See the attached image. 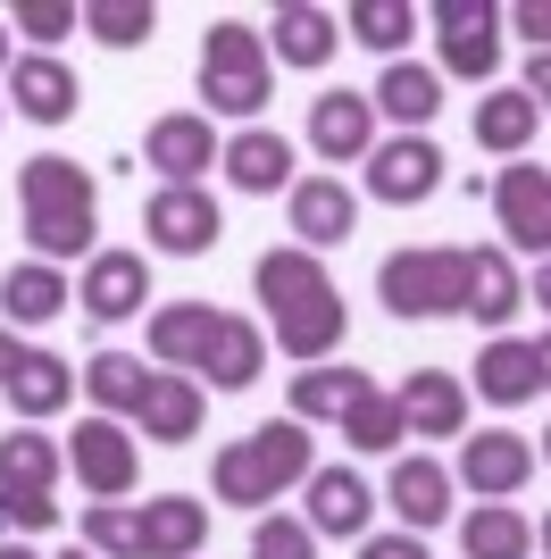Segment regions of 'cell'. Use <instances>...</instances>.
Wrapping results in <instances>:
<instances>
[{
  "instance_id": "cell-38",
  "label": "cell",
  "mask_w": 551,
  "mask_h": 559,
  "mask_svg": "<svg viewBox=\"0 0 551 559\" xmlns=\"http://www.w3.org/2000/svg\"><path fill=\"white\" fill-rule=\"evenodd\" d=\"M401 435H410V426H401L392 393H367L360 409L343 418V443H351V451H401Z\"/></svg>"
},
{
  "instance_id": "cell-20",
  "label": "cell",
  "mask_w": 551,
  "mask_h": 559,
  "mask_svg": "<svg viewBox=\"0 0 551 559\" xmlns=\"http://www.w3.org/2000/svg\"><path fill=\"white\" fill-rule=\"evenodd\" d=\"M392 409H401L410 435H468V384L452 368H410L401 393H392Z\"/></svg>"
},
{
  "instance_id": "cell-40",
  "label": "cell",
  "mask_w": 551,
  "mask_h": 559,
  "mask_svg": "<svg viewBox=\"0 0 551 559\" xmlns=\"http://www.w3.org/2000/svg\"><path fill=\"white\" fill-rule=\"evenodd\" d=\"M251 559H318V535H309V518H259L251 526Z\"/></svg>"
},
{
  "instance_id": "cell-47",
  "label": "cell",
  "mask_w": 551,
  "mask_h": 559,
  "mask_svg": "<svg viewBox=\"0 0 551 559\" xmlns=\"http://www.w3.org/2000/svg\"><path fill=\"white\" fill-rule=\"evenodd\" d=\"M527 301L551 309V259H535V276H527Z\"/></svg>"
},
{
  "instance_id": "cell-32",
  "label": "cell",
  "mask_w": 551,
  "mask_h": 559,
  "mask_svg": "<svg viewBox=\"0 0 551 559\" xmlns=\"http://www.w3.org/2000/svg\"><path fill=\"white\" fill-rule=\"evenodd\" d=\"M68 401H75V368L59 350H25V368L9 376V409H17L25 426H43V418H59Z\"/></svg>"
},
{
  "instance_id": "cell-21",
  "label": "cell",
  "mask_w": 551,
  "mask_h": 559,
  "mask_svg": "<svg viewBox=\"0 0 551 559\" xmlns=\"http://www.w3.org/2000/svg\"><path fill=\"white\" fill-rule=\"evenodd\" d=\"M209 334H218V309H209V301H160L151 318H142L151 359H160V368H176V376H201Z\"/></svg>"
},
{
  "instance_id": "cell-26",
  "label": "cell",
  "mask_w": 551,
  "mask_h": 559,
  "mask_svg": "<svg viewBox=\"0 0 551 559\" xmlns=\"http://www.w3.org/2000/svg\"><path fill=\"white\" fill-rule=\"evenodd\" d=\"M309 535H367V518H376V492H367V476H351V467H318L309 476Z\"/></svg>"
},
{
  "instance_id": "cell-7",
  "label": "cell",
  "mask_w": 551,
  "mask_h": 559,
  "mask_svg": "<svg viewBox=\"0 0 551 559\" xmlns=\"http://www.w3.org/2000/svg\"><path fill=\"white\" fill-rule=\"evenodd\" d=\"M68 467H75V485L92 492V501H126L134 492V476H142V451H134V435L117 418H75V435H68Z\"/></svg>"
},
{
  "instance_id": "cell-18",
  "label": "cell",
  "mask_w": 551,
  "mask_h": 559,
  "mask_svg": "<svg viewBox=\"0 0 551 559\" xmlns=\"http://www.w3.org/2000/svg\"><path fill=\"white\" fill-rule=\"evenodd\" d=\"M218 167H226V185L234 192H293V142L276 134V126H243V134H226V151H218Z\"/></svg>"
},
{
  "instance_id": "cell-14",
  "label": "cell",
  "mask_w": 551,
  "mask_h": 559,
  "mask_svg": "<svg viewBox=\"0 0 551 559\" xmlns=\"http://www.w3.org/2000/svg\"><path fill=\"white\" fill-rule=\"evenodd\" d=\"M218 151H226V142H218V126H209V109H167L160 126L142 134V159L160 167L167 185H201L209 167H218Z\"/></svg>"
},
{
  "instance_id": "cell-34",
  "label": "cell",
  "mask_w": 551,
  "mask_h": 559,
  "mask_svg": "<svg viewBox=\"0 0 551 559\" xmlns=\"http://www.w3.org/2000/svg\"><path fill=\"white\" fill-rule=\"evenodd\" d=\"M84 393H92L101 418H134L142 393H151V368H142L134 350H92L84 359Z\"/></svg>"
},
{
  "instance_id": "cell-43",
  "label": "cell",
  "mask_w": 551,
  "mask_h": 559,
  "mask_svg": "<svg viewBox=\"0 0 551 559\" xmlns=\"http://www.w3.org/2000/svg\"><path fill=\"white\" fill-rule=\"evenodd\" d=\"M509 34H527L535 50H551V0H527V9H502Z\"/></svg>"
},
{
  "instance_id": "cell-41",
  "label": "cell",
  "mask_w": 551,
  "mask_h": 559,
  "mask_svg": "<svg viewBox=\"0 0 551 559\" xmlns=\"http://www.w3.org/2000/svg\"><path fill=\"white\" fill-rule=\"evenodd\" d=\"M17 34H34V43H59V34H75V25H84V9H75V0H17Z\"/></svg>"
},
{
  "instance_id": "cell-35",
  "label": "cell",
  "mask_w": 551,
  "mask_h": 559,
  "mask_svg": "<svg viewBox=\"0 0 551 559\" xmlns=\"http://www.w3.org/2000/svg\"><path fill=\"white\" fill-rule=\"evenodd\" d=\"M418 25H426V17H418L410 0H351V9H343V34L367 43V50H385V68L401 59V43H410Z\"/></svg>"
},
{
  "instance_id": "cell-50",
  "label": "cell",
  "mask_w": 551,
  "mask_h": 559,
  "mask_svg": "<svg viewBox=\"0 0 551 559\" xmlns=\"http://www.w3.org/2000/svg\"><path fill=\"white\" fill-rule=\"evenodd\" d=\"M0 68H17V59H9V25H0Z\"/></svg>"
},
{
  "instance_id": "cell-6",
  "label": "cell",
  "mask_w": 551,
  "mask_h": 559,
  "mask_svg": "<svg viewBox=\"0 0 551 559\" xmlns=\"http://www.w3.org/2000/svg\"><path fill=\"white\" fill-rule=\"evenodd\" d=\"M426 25H435L443 75H459V84H484V93H493V75H502V9H493V0H435V9H426Z\"/></svg>"
},
{
  "instance_id": "cell-16",
  "label": "cell",
  "mask_w": 551,
  "mask_h": 559,
  "mask_svg": "<svg viewBox=\"0 0 551 559\" xmlns=\"http://www.w3.org/2000/svg\"><path fill=\"white\" fill-rule=\"evenodd\" d=\"M452 467L443 460H426V451H401L392 460V476H385V501H392V518H401V535H426V526H443L452 518Z\"/></svg>"
},
{
  "instance_id": "cell-19",
  "label": "cell",
  "mask_w": 551,
  "mask_h": 559,
  "mask_svg": "<svg viewBox=\"0 0 551 559\" xmlns=\"http://www.w3.org/2000/svg\"><path fill=\"white\" fill-rule=\"evenodd\" d=\"M259 368H268V326L218 309V334H209V350H201V393H251Z\"/></svg>"
},
{
  "instance_id": "cell-30",
  "label": "cell",
  "mask_w": 551,
  "mask_h": 559,
  "mask_svg": "<svg viewBox=\"0 0 551 559\" xmlns=\"http://www.w3.org/2000/svg\"><path fill=\"white\" fill-rule=\"evenodd\" d=\"M75 301V284H68V267H50V259H25V267H9L0 276V309H9V326H50L59 309Z\"/></svg>"
},
{
  "instance_id": "cell-25",
  "label": "cell",
  "mask_w": 551,
  "mask_h": 559,
  "mask_svg": "<svg viewBox=\"0 0 551 559\" xmlns=\"http://www.w3.org/2000/svg\"><path fill=\"white\" fill-rule=\"evenodd\" d=\"M535 393H543V359H535V343L493 334V343L477 350V401H493V409H527Z\"/></svg>"
},
{
  "instance_id": "cell-11",
  "label": "cell",
  "mask_w": 551,
  "mask_h": 559,
  "mask_svg": "<svg viewBox=\"0 0 551 559\" xmlns=\"http://www.w3.org/2000/svg\"><path fill=\"white\" fill-rule=\"evenodd\" d=\"M75 301H84L92 326H126L151 301V259L142 251H92L84 276H75Z\"/></svg>"
},
{
  "instance_id": "cell-1",
  "label": "cell",
  "mask_w": 551,
  "mask_h": 559,
  "mask_svg": "<svg viewBox=\"0 0 551 559\" xmlns=\"http://www.w3.org/2000/svg\"><path fill=\"white\" fill-rule=\"evenodd\" d=\"M251 284H259V309H268V334H276V350H284V359H301V368H326V359L343 350L351 309H343V284L326 276V259H318V251H301V242H284V251H259Z\"/></svg>"
},
{
  "instance_id": "cell-51",
  "label": "cell",
  "mask_w": 551,
  "mask_h": 559,
  "mask_svg": "<svg viewBox=\"0 0 551 559\" xmlns=\"http://www.w3.org/2000/svg\"><path fill=\"white\" fill-rule=\"evenodd\" d=\"M543 559H551V510H543Z\"/></svg>"
},
{
  "instance_id": "cell-15",
  "label": "cell",
  "mask_w": 551,
  "mask_h": 559,
  "mask_svg": "<svg viewBox=\"0 0 551 559\" xmlns=\"http://www.w3.org/2000/svg\"><path fill=\"white\" fill-rule=\"evenodd\" d=\"M309 151H318L326 167H351V159H367L376 151V100L367 93H318L309 100Z\"/></svg>"
},
{
  "instance_id": "cell-12",
  "label": "cell",
  "mask_w": 551,
  "mask_h": 559,
  "mask_svg": "<svg viewBox=\"0 0 551 559\" xmlns=\"http://www.w3.org/2000/svg\"><path fill=\"white\" fill-rule=\"evenodd\" d=\"M493 217H502V234L518 242V251L551 259V167L509 159L502 176H493Z\"/></svg>"
},
{
  "instance_id": "cell-27",
  "label": "cell",
  "mask_w": 551,
  "mask_h": 559,
  "mask_svg": "<svg viewBox=\"0 0 551 559\" xmlns=\"http://www.w3.org/2000/svg\"><path fill=\"white\" fill-rule=\"evenodd\" d=\"M527 309V276L509 267L502 242H484V251H468V309L459 318H477V326H509Z\"/></svg>"
},
{
  "instance_id": "cell-36",
  "label": "cell",
  "mask_w": 551,
  "mask_h": 559,
  "mask_svg": "<svg viewBox=\"0 0 551 559\" xmlns=\"http://www.w3.org/2000/svg\"><path fill=\"white\" fill-rule=\"evenodd\" d=\"M59 467H68V451L50 443V435H0V485H17V492H50L59 485Z\"/></svg>"
},
{
  "instance_id": "cell-46",
  "label": "cell",
  "mask_w": 551,
  "mask_h": 559,
  "mask_svg": "<svg viewBox=\"0 0 551 559\" xmlns=\"http://www.w3.org/2000/svg\"><path fill=\"white\" fill-rule=\"evenodd\" d=\"M25 350H34V343H25L17 326H0V393H9V376L25 368Z\"/></svg>"
},
{
  "instance_id": "cell-10",
  "label": "cell",
  "mask_w": 551,
  "mask_h": 559,
  "mask_svg": "<svg viewBox=\"0 0 551 559\" xmlns=\"http://www.w3.org/2000/svg\"><path fill=\"white\" fill-rule=\"evenodd\" d=\"M367 192H376L385 210L435 201V192H443V151L426 134H385L376 151H367Z\"/></svg>"
},
{
  "instance_id": "cell-45",
  "label": "cell",
  "mask_w": 551,
  "mask_h": 559,
  "mask_svg": "<svg viewBox=\"0 0 551 559\" xmlns=\"http://www.w3.org/2000/svg\"><path fill=\"white\" fill-rule=\"evenodd\" d=\"M518 93H527L535 109H551V50H535V59H527V84H518Z\"/></svg>"
},
{
  "instance_id": "cell-4",
  "label": "cell",
  "mask_w": 551,
  "mask_h": 559,
  "mask_svg": "<svg viewBox=\"0 0 551 559\" xmlns=\"http://www.w3.org/2000/svg\"><path fill=\"white\" fill-rule=\"evenodd\" d=\"M268 93H276L268 34L243 25V17H218L201 34V100H209V117H243V126H259Z\"/></svg>"
},
{
  "instance_id": "cell-13",
  "label": "cell",
  "mask_w": 551,
  "mask_h": 559,
  "mask_svg": "<svg viewBox=\"0 0 551 559\" xmlns=\"http://www.w3.org/2000/svg\"><path fill=\"white\" fill-rule=\"evenodd\" d=\"M284 217H293L301 251H335V242L360 234V192H351L343 176H301V185L284 192Z\"/></svg>"
},
{
  "instance_id": "cell-23",
  "label": "cell",
  "mask_w": 551,
  "mask_h": 559,
  "mask_svg": "<svg viewBox=\"0 0 551 559\" xmlns=\"http://www.w3.org/2000/svg\"><path fill=\"white\" fill-rule=\"evenodd\" d=\"M343 50V17L335 9H309V0H284L268 25V59H284V68H309L318 75L326 59Z\"/></svg>"
},
{
  "instance_id": "cell-22",
  "label": "cell",
  "mask_w": 551,
  "mask_h": 559,
  "mask_svg": "<svg viewBox=\"0 0 551 559\" xmlns=\"http://www.w3.org/2000/svg\"><path fill=\"white\" fill-rule=\"evenodd\" d=\"M201 543H209V510L192 492H160V501L134 510V551L142 559H192Z\"/></svg>"
},
{
  "instance_id": "cell-42",
  "label": "cell",
  "mask_w": 551,
  "mask_h": 559,
  "mask_svg": "<svg viewBox=\"0 0 551 559\" xmlns=\"http://www.w3.org/2000/svg\"><path fill=\"white\" fill-rule=\"evenodd\" d=\"M0 526H25V535H43V526H59V501H50V492H17V485H0Z\"/></svg>"
},
{
  "instance_id": "cell-33",
  "label": "cell",
  "mask_w": 551,
  "mask_h": 559,
  "mask_svg": "<svg viewBox=\"0 0 551 559\" xmlns=\"http://www.w3.org/2000/svg\"><path fill=\"white\" fill-rule=\"evenodd\" d=\"M459 551L468 559H527L535 526H527V510H509V501H477V510L459 518Z\"/></svg>"
},
{
  "instance_id": "cell-31",
  "label": "cell",
  "mask_w": 551,
  "mask_h": 559,
  "mask_svg": "<svg viewBox=\"0 0 551 559\" xmlns=\"http://www.w3.org/2000/svg\"><path fill=\"white\" fill-rule=\"evenodd\" d=\"M367 393H376V384H367L360 368H301L293 376V418L301 426H343Z\"/></svg>"
},
{
  "instance_id": "cell-29",
  "label": "cell",
  "mask_w": 551,
  "mask_h": 559,
  "mask_svg": "<svg viewBox=\"0 0 551 559\" xmlns=\"http://www.w3.org/2000/svg\"><path fill=\"white\" fill-rule=\"evenodd\" d=\"M376 117H392L401 134H426V117L443 109V68H418V59H392L385 75H376Z\"/></svg>"
},
{
  "instance_id": "cell-39",
  "label": "cell",
  "mask_w": 551,
  "mask_h": 559,
  "mask_svg": "<svg viewBox=\"0 0 551 559\" xmlns=\"http://www.w3.org/2000/svg\"><path fill=\"white\" fill-rule=\"evenodd\" d=\"M84 551L92 559H142L134 551V510H126V501H92L84 510Z\"/></svg>"
},
{
  "instance_id": "cell-8",
  "label": "cell",
  "mask_w": 551,
  "mask_h": 559,
  "mask_svg": "<svg viewBox=\"0 0 551 559\" xmlns=\"http://www.w3.org/2000/svg\"><path fill=\"white\" fill-rule=\"evenodd\" d=\"M142 234H151V251H160V259H201V251H218L226 210H218L201 185H160V192H151V210H142Z\"/></svg>"
},
{
  "instance_id": "cell-48",
  "label": "cell",
  "mask_w": 551,
  "mask_h": 559,
  "mask_svg": "<svg viewBox=\"0 0 551 559\" xmlns=\"http://www.w3.org/2000/svg\"><path fill=\"white\" fill-rule=\"evenodd\" d=\"M535 359H543V384H551V334H535Z\"/></svg>"
},
{
  "instance_id": "cell-24",
  "label": "cell",
  "mask_w": 551,
  "mask_h": 559,
  "mask_svg": "<svg viewBox=\"0 0 551 559\" xmlns=\"http://www.w3.org/2000/svg\"><path fill=\"white\" fill-rule=\"evenodd\" d=\"M201 409H209V393H201V376L151 368V393H142L134 426H142V435H151V443H192V435H201Z\"/></svg>"
},
{
  "instance_id": "cell-28",
  "label": "cell",
  "mask_w": 551,
  "mask_h": 559,
  "mask_svg": "<svg viewBox=\"0 0 551 559\" xmlns=\"http://www.w3.org/2000/svg\"><path fill=\"white\" fill-rule=\"evenodd\" d=\"M535 126H543V109H535L518 84H493V93L477 100V117H468V134H477V151H493V159H527Z\"/></svg>"
},
{
  "instance_id": "cell-9",
  "label": "cell",
  "mask_w": 551,
  "mask_h": 559,
  "mask_svg": "<svg viewBox=\"0 0 551 559\" xmlns=\"http://www.w3.org/2000/svg\"><path fill=\"white\" fill-rule=\"evenodd\" d=\"M527 476H535V443H527V435H509V426L459 435L452 485H468L477 501H509V492H527Z\"/></svg>"
},
{
  "instance_id": "cell-52",
  "label": "cell",
  "mask_w": 551,
  "mask_h": 559,
  "mask_svg": "<svg viewBox=\"0 0 551 559\" xmlns=\"http://www.w3.org/2000/svg\"><path fill=\"white\" fill-rule=\"evenodd\" d=\"M543 460H551V426H543Z\"/></svg>"
},
{
  "instance_id": "cell-53",
  "label": "cell",
  "mask_w": 551,
  "mask_h": 559,
  "mask_svg": "<svg viewBox=\"0 0 551 559\" xmlns=\"http://www.w3.org/2000/svg\"><path fill=\"white\" fill-rule=\"evenodd\" d=\"M59 559H92V551H59Z\"/></svg>"
},
{
  "instance_id": "cell-5",
  "label": "cell",
  "mask_w": 551,
  "mask_h": 559,
  "mask_svg": "<svg viewBox=\"0 0 551 559\" xmlns=\"http://www.w3.org/2000/svg\"><path fill=\"white\" fill-rule=\"evenodd\" d=\"M376 301L410 326V318H459L468 309V251L459 242H426V251H392L376 267Z\"/></svg>"
},
{
  "instance_id": "cell-44",
  "label": "cell",
  "mask_w": 551,
  "mask_h": 559,
  "mask_svg": "<svg viewBox=\"0 0 551 559\" xmlns=\"http://www.w3.org/2000/svg\"><path fill=\"white\" fill-rule=\"evenodd\" d=\"M360 559H426V543H418V535H367Z\"/></svg>"
},
{
  "instance_id": "cell-49",
  "label": "cell",
  "mask_w": 551,
  "mask_h": 559,
  "mask_svg": "<svg viewBox=\"0 0 551 559\" xmlns=\"http://www.w3.org/2000/svg\"><path fill=\"white\" fill-rule=\"evenodd\" d=\"M0 559H43V551H25V543H0Z\"/></svg>"
},
{
  "instance_id": "cell-37",
  "label": "cell",
  "mask_w": 551,
  "mask_h": 559,
  "mask_svg": "<svg viewBox=\"0 0 551 559\" xmlns=\"http://www.w3.org/2000/svg\"><path fill=\"white\" fill-rule=\"evenodd\" d=\"M84 34L109 43V50H142L160 34V9L151 0H84Z\"/></svg>"
},
{
  "instance_id": "cell-3",
  "label": "cell",
  "mask_w": 551,
  "mask_h": 559,
  "mask_svg": "<svg viewBox=\"0 0 551 559\" xmlns=\"http://www.w3.org/2000/svg\"><path fill=\"white\" fill-rule=\"evenodd\" d=\"M309 476H318V435L301 418H268V426L234 435V443L209 460V492H218L226 510H268V501H284V492L309 485Z\"/></svg>"
},
{
  "instance_id": "cell-2",
  "label": "cell",
  "mask_w": 551,
  "mask_h": 559,
  "mask_svg": "<svg viewBox=\"0 0 551 559\" xmlns=\"http://www.w3.org/2000/svg\"><path fill=\"white\" fill-rule=\"evenodd\" d=\"M17 210H25V242H34V259H50V267L92 259L101 192H92V167H75L68 151H34V159L17 167Z\"/></svg>"
},
{
  "instance_id": "cell-17",
  "label": "cell",
  "mask_w": 551,
  "mask_h": 559,
  "mask_svg": "<svg viewBox=\"0 0 551 559\" xmlns=\"http://www.w3.org/2000/svg\"><path fill=\"white\" fill-rule=\"evenodd\" d=\"M9 109L34 117V126H68L84 109V84H75L68 59H50V50H25L17 68H9Z\"/></svg>"
}]
</instances>
